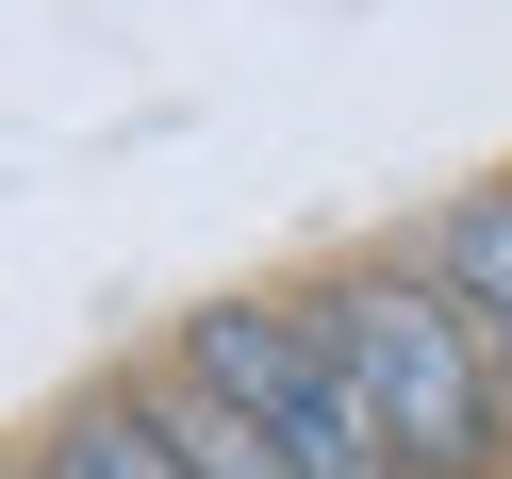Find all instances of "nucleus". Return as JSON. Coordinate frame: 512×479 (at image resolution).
I'll return each instance as SVG.
<instances>
[{
  "label": "nucleus",
  "instance_id": "4",
  "mask_svg": "<svg viewBox=\"0 0 512 479\" xmlns=\"http://www.w3.org/2000/svg\"><path fill=\"white\" fill-rule=\"evenodd\" d=\"M397 248H413V265H430L446 298L479 314V331H512V166H479V182H446V199L413 215Z\"/></svg>",
  "mask_w": 512,
  "mask_h": 479
},
{
  "label": "nucleus",
  "instance_id": "6",
  "mask_svg": "<svg viewBox=\"0 0 512 479\" xmlns=\"http://www.w3.org/2000/svg\"><path fill=\"white\" fill-rule=\"evenodd\" d=\"M496 430H512V331H496Z\"/></svg>",
  "mask_w": 512,
  "mask_h": 479
},
{
  "label": "nucleus",
  "instance_id": "3",
  "mask_svg": "<svg viewBox=\"0 0 512 479\" xmlns=\"http://www.w3.org/2000/svg\"><path fill=\"white\" fill-rule=\"evenodd\" d=\"M17 446H34V479H199V463L166 446V413H149L133 347H116L100 380H67V397H50V413H34Z\"/></svg>",
  "mask_w": 512,
  "mask_h": 479
},
{
  "label": "nucleus",
  "instance_id": "1",
  "mask_svg": "<svg viewBox=\"0 0 512 479\" xmlns=\"http://www.w3.org/2000/svg\"><path fill=\"white\" fill-rule=\"evenodd\" d=\"M298 331L331 347V380L364 397V430L397 446V479H512V430H496V331L413 265L397 232L380 248H298L281 265Z\"/></svg>",
  "mask_w": 512,
  "mask_h": 479
},
{
  "label": "nucleus",
  "instance_id": "7",
  "mask_svg": "<svg viewBox=\"0 0 512 479\" xmlns=\"http://www.w3.org/2000/svg\"><path fill=\"white\" fill-rule=\"evenodd\" d=\"M0 479H34V446H0Z\"/></svg>",
  "mask_w": 512,
  "mask_h": 479
},
{
  "label": "nucleus",
  "instance_id": "2",
  "mask_svg": "<svg viewBox=\"0 0 512 479\" xmlns=\"http://www.w3.org/2000/svg\"><path fill=\"white\" fill-rule=\"evenodd\" d=\"M149 347H182V364H199L232 413H265V430L298 446V479H397V446L364 430V397L331 380V347L298 331V298H281V281H232V298L166 314Z\"/></svg>",
  "mask_w": 512,
  "mask_h": 479
},
{
  "label": "nucleus",
  "instance_id": "5",
  "mask_svg": "<svg viewBox=\"0 0 512 479\" xmlns=\"http://www.w3.org/2000/svg\"><path fill=\"white\" fill-rule=\"evenodd\" d=\"M133 380H149V413H166V446H182L199 479H298V446H281L265 413H232L199 364H182V347H133Z\"/></svg>",
  "mask_w": 512,
  "mask_h": 479
}]
</instances>
